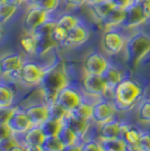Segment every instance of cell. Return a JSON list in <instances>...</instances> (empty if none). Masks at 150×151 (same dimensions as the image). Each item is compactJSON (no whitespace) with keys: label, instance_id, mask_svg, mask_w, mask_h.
<instances>
[{"label":"cell","instance_id":"8d00e7d4","mask_svg":"<svg viewBox=\"0 0 150 151\" xmlns=\"http://www.w3.org/2000/svg\"><path fill=\"white\" fill-rule=\"evenodd\" d=\"M67 34H68V32L56 24V26L54 27L53 32H52V34H51V36H52L53 41L56 42V44H60V43L64 42V40L67 37Z\"/></svg>","mask_w":150,"mask_h":151},{"label":"cell","instance_id":"bcb514c9","mask_svg":"<svg viewBox=\"0 0 150 151\" xmlns=\"http://www.w3.org/2000/svg\"><path fill=\"white\" fill-rule=\"evenodd\" d=\"M62 151H81V145H71L63 147Z\"/></svg>","mask_w":150,"mask_h":151},{"label":"cell","instance_id":"6da1fadb","mask_svg":"<svg viewBox=\"0 0 150 151\" xmlns=\"http://www.w3.org/2000/svg\"><path fill=\"white\" fill-rule=\"evenodd\" d=\"M40 83L46 101L49 103L56 101L58 94L64 87H67V83H68L67 75L63 70L62 65H56L50 70L45 71Z\"/></svg>","mask_w":150,"mask_h":151},{"label":"cell","instance_id":"ffe728a7","mask_svg":"<svg viewBox=\"0 0 150 151\" xmlns=\"http://www.w3.org/2000/svg\"><path fill=\"white\" fill-rule=\"evenodd\" d=\"M121 132V123L118 121H110L106 123H103L100 126V137L103 140H110V139L120 138Z\"/></svg>","mask_w":150,"mask_h":151},{"label":"cell","instance_id":"4fadbf2b","mask_svg":"<svg viewBox=\"0 0 150 151\" xmlns=\"http://www.w3.org/2000/svg\"><path fill=\"white\" fill-rule=\"evenodd\" d=\"M114 114H115L114 107L107 101H98L93 105L92 119L98 124H103L112 121Z\"/></svg>","mask_w":150,"mask_h":151},{"label":"cell","instance_id":"d6986e66","mask_svg":"<svg viewBox=\"0 0 150 151\" xmlns=\"http://www.w3.org/2000/svg\"><path fill=\"white\" fill-rule=\"evenodd\" d=\"M23 139L25 147H41L45 139V135L40 126H32L27 132H25Z\"/></svg>","mask_w":150,"mask_h":151},{"label":"cell","instance_id":"ac0fdd59","mask_svg":"<svg viewBox=\"0 0 150 151\" xmlns=\"http://www.w3.org/2000/svg\"><path fill=\"white\" fill-rule=\"evenodd\" d=\"M124 19V9L114 7L110 14L107 15L103 20H100V25L103 26V28L105 29H113L114 27L121 26Z\"/></svg>","mask_w":150,"mask_h":151},{"label":"cell","instance_id":"836d02e7","mask_svg":"<svg viewBox=\"0 0 150 151\" xmlns=\"http://www.w3.org/2000/svg\"><path fill=\"white\" fill-rule=\"evenodd\" d=\"M138 119L140 122L150 123V99L144 101L138 109Z\"/></svg>","mask_w":150,"mask_h":151},{"label":"cell","instance_id":"5b68a950","mask_svg":"<svg viewBox=\"0 0 150 151\" xmlns=\"http://www.w3.org/2000/svg\"><path fill=\"white\" fill-rule=\"evenodd\" d=\"M147 15L144 14L142 8L138 6L137 4L132 2L131 5L126 7L124 9V19L121 27L123 28H136L139 26L144 25V23L148 20Z\"/></svg>","mask_w":150,"mask_h":151},{"label":"cell","instance_id":"5bb4252c","mask_svg":"<svg viewBox=\"0 0 150 151\" xmlns=\"http://www.w3.org/2000/svg\"><path fill=\"white\" fill-rule=\"evenodd\" d=\"M8 126L10 127V130L13 131V133H17V134H22V133L27 132L32 126V123L30 122L27 115L24 112H20L15 109L14 114L12 115L10 120L8 121Z\"/></svg>","mask_w":150,"mask_h":151},{"label":"cell","instance_id":"3957f363","mask_svg":"<svg viewBox=\"0 0 150 151\" xmlns=\"http://www.w3.org/2000/svg\"><path fill=\"white\" fill-rule=\"evenodd\" d=\"M125 54L128 62L137 65L148 53H150V35L137 33L125 43Z\"/></svg>","mask_w":150,"mask_h":151},{"label":"cell","instance_id":"f35d334b","mask_svg":"<svg viewBox=\"0 0 150 151\" xmlns=\"http://www.w3.org/2000/svg\"><path fill=\"white\" fill-rule=\"evenodd\" d=\"M139 151H150V133L142 132L139 140Z\"/></svg>","mask_w":150,"mask_h":151},{"label":"cell","instance_id":"7c38bea8","mask_svg":"<svg viewBox=\"0 0 150 151\" xmlns=\"http://www.w3.org/2000/svg\"><path fill=\"white\" fill-rule=\"evenodd\" d=\"M141 131L130 126L128 124L121 123L120 138L123 139L126 145V151H139V140L141 137Z\"/></svg>","mask_w":150,"mask_h":151},{"label":"cell","instance_id":"4dcf8cb0","mask_svg":"<svg viewBox=\"0 0 150 151\" xmlns=\"http://www.w3.org/2000/svg\"><path fill=\"white\" fill-rule=\"evenodd\" d=\"M78 23H80V20L78 19V17H76L74 15H70V14H67V15H62L60 18L58 19L56 24L59 26H61L63 29H66L67 32H69L72 27H75Z\"/></svg>","mask_w":150,"mask_h":151},{"label":"cell","instance_id":"7402d4cb","mask_svg":"<svg viewBox=\"0 0 150 151\" xmlns=\"http://www.w3.org/2000/svg\"><path fill=\"white\" fill-rule=\"evenodd\" d=\"M102 76H103V79H104V81L106 83V87L108 90H114L115 87L123 80L121 71H119L115 68H113V67H108L106 71Z\"/></svg>","mask_w":150,"mask_h":151},{"label":"cell","instance_id":"f907efd6","mask_svg":"<svg viewBox=\"0 0 150 151\" xmlns=\"http://www.w3.org/2000/svg\"><path fill=\"white\" fill-rule=\"evenodd\" d=\"M26 1H27V2H30L31 5H36V4L38 2V0H26Z\"/></svg>","mask_w":150,"mask_h":151},{"label":"cell","instance_id":"7dc6e473","mask_svg":"<svg viewBox=\"0 0 150 151\" xmlns=\"http://www.w3.org/2000/svg\"><path fill=\"white\" fill-rule=\"evenodd\" d=\"M26 0H6V2H8V4H10V5H13V6L17 7L18 8L22 4H24Z\"/></svg>","mask_w":150,"mask_h":151},{"label":"cell","instance_id":"e575fe53","mask_svg":"<svg viewBox=\"0 0 150 151\" xmlns=\"http://www.w3.org/2000/svg\"><path fill=\"white\" fill-rule=\"evenodd\" d=\"M56 26V22L46 20L41 26H38V28L33 32L32 34L35 35V36H38V35H51Z\"/></svg>","mask_w":150,"mask_h":151},{"label":"cell","instance_id":"74e56055","mask_svg":"<svg viewBox=\"0 0 150 151\" xmlns=\"http://www.w3.org/2000/svg\"><path fill=\"white\" fill-rule=\"evenodd\" d=\"M17 145H19L18 141L15 139L14 135H10L0 141V151H12Z\"/></svg>","mask_w":150,"mask_h":151},{"label":"cell","instance_id":"7bdbcfd3","mask_svg":"<svg viewBox=\"0 0 150 151\" xmlns=\"http://www.w3.org/2000/svg\"><path fill=\"white\" fill-rule=\"evenodd\" d=\"M10 135H13V131L10 130L8 124H0V141H2L4 139L8 138Z\"/></svg>","mask_w":150,"mask_h":151},{"label":"cell","instance_id":"9a60e30c","mask_svg":"<svg viewBox=\"0 0 150 151\" xmlns=\"http://www.w3.org/2000/svg\"><path fill=\"white\" fill-rule=\"evenodd\" d=\"M23 58L19 54H10L6 55L0 60V69L1 75H15L19 73L23 67Z\"/></svg>","mask_w":150,"mask_h":151},{"label":"cell","instance_id":"7a4b0ae2","mask_svg":"<svg viewBox=\"0 0 150 151\" xmlns=\"http://www.w3.org/2000/svg\"><path fill=\"white\" fill-rule=\"evenodd\" d=\"M144 88L132 79H123L114 89L115 101L122 108L131 107L142 96Z\"/></svg>","mask_w":150,"mask_h":151},{"label":"cell","instance_id":"d590c367","mask_svg":"<svg viewBox=\"0 0 150 151\" xmlns=\"http://www.w3.org/2000/svg\"><path fill=\"white\" fill-rule=\"evenodd\" d=\"M61 0H38L36 6H38L41 9H43L45 13H52L54 12L60 5Z\"/></svg>","mask_w":150,"mask_h":151},{"label":"cell","instance_id":"f546056e","mask_svg":"<svg viewBox=\"0 0 150 151\" xmlns=\"http://www.w3.org/2000/svg\"><path fill=\"white\" fill-rule=\"evenodd\" d=\"M17 10V7L13 6L8 2L0 4V25L5 24L9 19L13 17Z\"/></svg>","mask_w":150,"mask_h":151},{"label":"cell","instance_id":"484cf974","mask_svg":"<svg viewBox=\"0 0 150 151\" xmlns=\"http://www.w3.org/2000/svg\"><path fill=\"white\" fill-rule=\"evenodd\" d=\"M102 145L105 149V151H126V145H125L124 140L121 138L103 140Z\"/></svg>","mask_w":150,"mask_h":151},{"label":"cell","instance_id":"83f0119b","mask_svg":"<svg viewBox=\"0 0 150 151\" xmlns=\"http://www.w3.org/2000/svg\"><path fill=\"white\" fill-rule=\"evenodd\" d=\"M63 147L58 137H45L41 149L42 151H62Z\"/></svg>","mask_w":150,"mask_h":151},{"label":"cell","instance_id":"e0dca14e","mask_svg":"<svg viewBox=\"0 0 150 151\" xmlns=\"http://www.w3.org/2000/svg\"><path fill=\"white\" fill-rule=\"evenodd\" d=\"M63 121H64V125L70 127L71 131L78 137V139L84 138L87 133L88 129H89V122H88L89 120L76 117V116H72L70 113L67 115V117Z\"/></svg>","mask_w":150,"mask_h":151},{"label":"cell","instance_id":"52a82bcc","mask_svg":"<svg viewBox=\"0 0 150 151\" xmlns=\"http://www.w3.org/2000/svg\"><path fill=\"white\" fill-rule=\"evenodd\" d=\"M56 101L59 105H61L68 113H71L82 101L81 96L77 90L70 87H64L58 94Z\"/></svg>","mask_w":150,"mask_h":151},{"label":"cell","instance_id":"4316f807","mask_svg":"<svg viewBox=\"0 0 150 151\" xmlns=\"http://www.w3.org/2000/svg\"><path fill=\"white\" fill-rule=\"evenodd\" d=\"M92 113H93V105H89L88 103L81 101L70 114L72 116L79 117V119L89 120V119H92Z\"/></svg>","mask_w":150,"mask_h":151},{"label":"cell","instance_id":"816d5d0a","mask_svg":"<svg viewBox=\"0 0 150 151\" xmlns=\"http://www.w3.org/2000/svg\"><path fill=\"white\" fill-rule=\"evenodd\" d=\"M2 36V29H1V27H0V38Z\"/></svg>","mask_w":150,"mask_h":151},{"label":"cell","instance_id":"30bf717a","mask_svg":"<svg viewBox=\"0 0 150 151\" xmlns=\"http://www.w3.org/2000/svg\"><path fill=\"white\" fill-rule=\"evenodd\" d=\"M108 61L100 53H92L89 54L85 62L84 69L86 73L89 75H100L102 76L108 68Z\"/></svg>","mask_w":150,"mask_h":151},{"label":"cell","instance_id":"8fae6325","mask_svg":"<svg viewBox=\"0 0 150 151\" xmlns=\"http://www.w3.org/2000/svg\"><path fill=\"white\" fill-rule=\"evenodd\" d=\"M89 31L86 26L78 23L75 27H72L67 34V37L64 40L63 44L66 46H78L84 44L89 38Z\"/></svg>","mask_w":150,"mask_h":151},{"label":"cell","instance_id":"681fc988","mask_svg":"<svg viewBox=\"0 0 150 151\" xmlns=\"http://www.w3.org/2000/svg\"><path fill=\"white\" fill-rule=\"evenodd\" d=\"M12 151H26L25 148H23L22 145H17V147H15Z\"/></svg>","mask_w":150,"mask_h":151},{"label":"cell","instance_id":"f1b7e54d","mask_svg":"<svg viewBox=\"0 0 150 151\" xmlns=\"http://www.w3.org/2000/svg\"><path fill=\"white\" fill-rule=\"evenodd\" d=\"M20 46L27 54H36V38L35 36L28 33L20 40Z\"/></svg>","mask_w":150,"mask_h":151},{"label":"cell","instance_id":"60d3db41","mask_svg":"<svg viewBox=\"0 0 150 151\" xmlns=\"http://www.w3.org/2000/svg\"><path fill=\"white\" fill-rule=\"evenodd\" d=\"M81 151H105V149L95 141H88L81 145Z\"/></svg>","mask_w":150,"mask_h":151},{"label":"cell","instance_id":"1f68e13d","mask_svg":"<svg viewBox=\"0 0 150 151\" xmlns=\"http://www.w3.org/2000/svg\"><path fill=\"white\" fill-rule=\"evenodd\" d=\"M14 101V91L8 86L0 85V107H9Z\"/></svg>","mask_w":150,"mask_h":151},{"label":"cell","instance_id":"b9f144b4","mask_svg":"<svg viewBox=\"0 0 150 151\" xmlns=\"http://www.w3.org/2000/svg\"><path fill=\"white\" fill-rule=\"evenodd\" d=\"M133 2L141 7L147 17L150 18V0H133Z\"/></svg>","mask_w":150,"mask_h":151},{"label":"cell","instance_id":"ba28073f","mask_svg":"<svg viewBox=\"0 0 150 151\" xmlns=\"http://www.w3.org/2000/svg\"><path fill=\"white\" fill-rule=\"evenodd\" d=\"M82 87L87 94L96 96V97L104 96L108 90L106 87V83L103 79V76L100 75L86 73L85 78H84V81H82Z\"/></svg>","mask_w":150,"mask_h":151},{"label":"cell","instance_id":"d6a6232c","mask_svg":"<svg viewBox=\"0 0 150 151\" xmlns=\"http://www.w3.org/2000/svg\"><path fill=\"white\" fill-rule=\"evenodd\" d=\"M49 111H50V117L56 119V120H64L68 115V112L63 108L61 105H59L56 101L49 103Z\"/></svg>","mask_w":150,"mask_h":151},{"label":"cell","instance_id":"f6af8a7d","mask_svg":"<svg viewBox=\"0 0 150 151\" xmlns=\"http://www.w3.org/2000/svg\"><path fill=\"white\" fill-rule=\"evenodd\" d=\"M66 2L69 4L70 6L79 7V6L85 5V4H87V0H66Z\"/></svg>","mask_w":150,"mask_h":151},{"label":"cell","instance_id":"db71d44e","mask_svg":"<svg viewBox=\"0 0 150 151\" xmlns=\"http://www.w3.org/2000/svg\"><path fill=\"white\" fill-rule=\"evenodd\" d=\"M0 75H1V69H0Z\"/></svg>","mask_w":150,"mask_h":151},{"label":"cell","instance_id":"d4e9b609","mask_svg":"<svg viewBox=\"0 0 150 151\" xmlns=\"http://www.w3.org/2000/svg\"><path fill=\"white\" fill-rule=\"evenodd\" d=\"M58 138L61 141L64 147L66 145H76L77 140H78V137L76 135L75 133L71 131V129L68 127L67 125H63L62 129L60 130V132L58 134Z\"/></svg>","mask_w":150,"mask_h":151},{"label":"cell","instance_id":"2e32d148","mask_svg":"<svg viewBox=\"0 0 150 151\" xmlns=\"http://www.w3.org/2000/svg\"><path fill=\"white\" fill-rule=\"evenodd\" d=\"M28 120L33 126H40L50 117V111L48 105H34L25 111Z\"/></svg>","mask_w":150,"mask_h":151},{"label":"cell","instance_id":"ee69618b","mask_svg":"<svg viewBox=\"0 0 150 151\" xmlns=\"http://www.w3.org/2000/svg\"><path fill=\"white\" fill-rule=\"evenodd\" d=\"M113 5L118 8H122V9H125L129 5H131L133 2V0H111Z\"/></svg>","mask_w":150,"mask_h":151},{"label":"cell","instance_id":"f5cc1de1","mask_svg":"<svg viewBox=\"0 0 150 151\" xmlns=\"http://www.w3.org/2000/svg\"><path fill=\"white\" fill-rule=\"evenodd\" d=\"M4 2H6V0H0V4H4Z\"/></svg>","mask_w":150,"mask_h":151},{"label":"cell","instance_id":"cb8c5ba5","mask_svg":"<svg viewBox=\"0 0 150 151\" xmlns=\"http://www.w3.org/2000/svg\"><path fill=\"white\" fill-rule=\"evenodd\" d=\"M90 7H92V10H93L94 16L100 22V20H103V19L106 17L107 15L110 14V12L115 6L111 2V0H104V1L98 2V4L92 5Z\"/></svg>","mask_w":150,"mask_h":151},{"label":"cell","instance_id":"603a6c76","mask_svg":"<svg viewBox=\"0 0 150 151\" xmlns=\"http://www.w3.org/2000/svg\"><path fill=\"white\" fill-rule=\"evenodd\" d=\"M35 38H36V54L38 55H43L45 53H48L56 45L51 35H38V36H35Z\"/></svg>","mask_w":150,"mask_h":151},{"label":"cell","instance_id":"9c48e42d","mask_svg":"<svg viewBox=\"0 0 150 151\" xmlns=\"http://www.w3.org/2000/svg\"><path fill=\"white\" fill-rule=\"evenodd\" d=\"M45 70H43L40 65L35 63H24L22 69L19 71L20 80L26 85H38L43 78Z\"/></svg>","mask_w":150,"mask_h":151},{"label":"cell","instance_id":"44dd1931","mask_svg":"<svg viewBox=\"0 0 150 151\" xmlns=\"http://www.w3.org/2000/svg\"><path fill=\"white\" fill-rule=\"evenodd\" d=\"M63 125H64L63 120H56V119L49 117L44 123L40 125V127L45 137H58Z\"/></svg>","mask_w":150,"mask_h":151},{"label":"cell","instance_id":"ab89813d","mask_svg":"<svg viewBox=\"0 0 150 151\" xmlns=\"http://www.w3.org/2000/svg\"><path fill=\"white\" fill-rule=\"evenodd\" d=\"M15 112V108L10 107H0V124H7L10 120L12 115Z\"/></svg>","mask_w":150,"mask_h":151},{"label":"cell","instance_id":"277c9868","mask_svg":"<svg viewBox=\"0 0 150 151\" xmlns=\"http://www.w3.org/2000/svg\"><path fill=\"white\" fill-rule=\"evenodd\" d=\"M125 43H126V41H125L124 36L119 31H115V29L105 31L103 37H102V45H103L104 50L111 55L119 54L120 52L124 49Z\"/></svg>","mask_w":150,"mask_h":151},{"label":"cell","instance_id":"8992f818","mask_svg":"<svg viewBox=\"0 0 150 151\" xmlns=\"http://www.w3.org/2000/svg\"><path fill=\"white\" fill-rule=\"evenodd\" d=\"M46 20H48V13H45L43 9H41L36 5H32L24 18V28L32 34L38 26H41Z\"/></svg>","mask_w":150,"mask_h":151},{"label":"cell","instance_id":"c3c4849f","mask_svg":"<svg viewBox=\"0 0 150 151\" xmlns=\"http://www.w3.org/2000/svg\"><path fill=\"white\" fill-rule=\"evenodd\" d=\"M100 1H104V0H87V4L89 6H92V5H95V4H98Z\"/></svg>","mask_w":150,"mask_h":151}]
</instances>
